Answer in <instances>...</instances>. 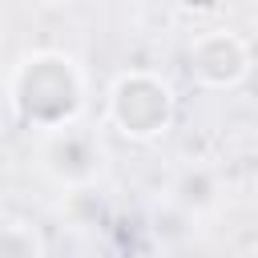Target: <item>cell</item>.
<instances>
[{
  "label": "cell",
  "mask_w": 258,
  "mask_h": 258,
  "mask_svg": "<svg viewBox=\"0 0 258 258\" xmlns=\"http://www.w3.org/2000/svg\"><path fill=\"white\" fill-rule=\"evenodd\" d=\"M105 121L129 137V141H157L177 121V97L173 85L153 69H125L109 85L105 97Z\"/></svg>",
  "instance_id": "2"
},
{
  "label": "cell",
  "mask_w": 258,
  "mask_h": 258,
  "mask_svg": "<svg viewBox=\"0 0 258 258\" xmlns=\"http://www.w3.org/2000/svg\"><path fill=\"white\" fill-rule=\"evenodd\" d=\"M0 258H44V238L24 218H0Z\"/></svg>",
  "instance_id": "6"
},
{
  "label": "cell",
  "mask_w": 258,
  "mask_h": 258,
  "mask_svg": "<svg viewBox=\"0 0 258 258\" xmlns=\"http://www.w3.org/2000/svg\"><path fill=\"white\" fill-rule=\"evenodd\" d=\"M8 101H12V113L32 133L73 125L89 109V73L77 56L60 48H36L20 56V64L12 69Z\"/></svg>",
  "instance_id": "1"
},
{
  "label": "cell",
  "mask_w": 258,
  "mask_h": 258,
  "mask_svg": "<svg viewBox=\"0 0 258 258\" xmlns=\"http://www.w3.org/2000/svg\"><path fill=\"white\" fill-rule=\"evenodd\" d=\"M250 69H254L250 40L234 28H206L185 44V73L198 89L230 93V89L246 85Z\"/></svg>",
  "instance_id": "4"
},
{
  "label": "cell",
  "mask_w": 258,
  "mask_h": 258,
  "mask_svg": "<svg viewBox=\"0 0 258 258\" xmlns=\"http://www.w3.org/2000/svg\"><path fill=\"white\" fill-rule=\"evenodd\" d=\"M36 165L60 189L97 185V177L105 173V145H101V137L93 129L73 121V125L36 133Z\"/></svg>",
  "instance_id": "3"
},
{
  "label": "cell",
  "mask_w": 258,
  "mask_h": 258,
  "mask_svg": "<svg viewBox=\"0 0 258 258\" xmlns=\"http://www.w3.org/2000/svg\"><path fill=\"white\" fill-rule=\"evenodd\" d=\"M222 173L214 165H202V161H189L185 169H177V177L169 181V202L185 214V218H206L222 206Z\"/></svg>",
  "instance_id": "5"
}]
</instances>
